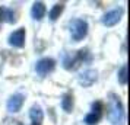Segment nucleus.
Listing matches in <instances>:
<instances>
[{"instance_id":"39448f33","label":"nucleus","mask_w":130,"mask_h":125,"mask_svg":"<svg viewBox=\"0 0 130 125\" xmlns=\"http://www.w3.org/2000/svg\"><path fill=\"white\" fill-rule=\"evenodd\" d=\"M101 116H102V103H101V102H95V103H92L91 112L85 116V124L86 125L98 124Z\"/></svg>"},{"instance_id":"f8f14e48","label":"nucleus","mask_w":130,"mask_h":125,"mask_svg":"<svg viewBox=\"0 0 130 125\" xmlns=\"http://www.w3.org/2000/svg\"><path fill=\"white\" fill-rule=\"evenodd\" d=\"M61 109L64 112L70 113L73 109V95L72 93H64L61 97Z\"/></svg>"},{"instance_id":"0eeeda50","label":"nucleus","mask_w":130,"mask_h":125,"mask_svg":"<svg viewBox=\"0 0 130 125\" xmlns=\"http://www.w3.org/2000/svg\"><path fill=\"white\" fill-rule=\"evenodd\" d=\"M121 16H123V9H114V10L107 12L101 20H102V25H105V26H114L120 22Z\"/></svg>"},{"instance_id":"9d476101","label":"nucleus","mask_w":130,"mask_h":125,"mask_svg":"<svg viewBox=\"0 0 130 125\" xmlns=\"http://www.w3.org/2000/svg\"><path fill=\"white\" fill-rule=\"evenodd\" d=\"M29 119L32 125H42L44 121V112L40 105H32L29 109Z\"/></svg>"},{"instance_id":"7ed1b4c3","label":"nucleus","mask_w":130,"mask_h":125,"mask_svg":"<svg viewBox=\"0 0 130 125\" xmlns=\"http://www.w3.org/2000/svg\"><path fill=\"white\" fill-rule=\"evenodd\" d=\"M85 55H88V49H80L76 54L66 55L63 60V67L66 70H75L85 61Z\"/></svg>"},{"instance_id":"6e6552de","label":"nucleus","mask_w":130,"mask_h":125,"mask_svg":"<svg viewBox=\"0 0 130 125\" xmlns=\"http://www.w3.org/2000/svg\"><path fill=\"white\" fill-rule=\"evenodd\" d=\"M25 36H26V34H25L24 28H19V29L13 31L9 35V39H7L9 45H12L15 48H22L25 45Z\"/></svg>"},{"instance_id":"f03ea898","label":"nucleus","mask_w":130,"mask_h":125,"mask_svg":"<svg viewBox=\"0 0 130 125\" xmlns=\"http://www.w3.org/2000/svg\"><path fill=\"white\" fill-rule=\"evenodd\" d=\"M70 35L75 42L82 41L88 35V22L85 19H73L70 22Z\"/></svg>"},{"instance_id":"4468645a","label":"nucleus","mask_w":130,"mask_h":125,"mask_svg":"<svg viewBox=\"0 0 130 125\" xmlns=\"http://www.w3.org/2000/svg\"><path fill=\"white\" fill-rule=\"evenodd\" d=\"M118 82H120V84H123V86L127 83V66H123L118 70Z\"/></svg>"},{"instance_id":"20e7f679","label":"nucleus","mask_w":130,"mask_h":125,"mask_svg":"<svg viewBox=\"0 0 130 125\" xmlns=\"http://www.w3.org/2000/svg\"><path fill=\"white\" fill-rule=\"evenodd\" d=\"M54 67H56V61H54L53 58H48V57H45V58H41L37 61L35 64V71L38 76H41V77H45L47 74H50V73L54 70Z\"/></svg>"},{"instance_id":"f257e3e1","label":"nucleus","mask_w":130,"mask_h":125,"mask_svg":"<svg viewBox=\"0 0 130 125\" xmlns=\"http://www.w3.org/2000/svg\"><path fill=\"white\" fill-rule=\"evenodd\" d=\"M107 116L111 124H121L124 121V108L116 93L108 95V106H107Z\"/></svg>"},{"instance_id":"1a4fd4ad","label":"nucleus","mask_w":130,"mask_h":125,"mask_svg":"<svg viewBox=\"0 0 130 125\" xmlns=\"http://www.w3.org/2000/svg\"><path fill=\"white\" fill-rule=\"evenodd\" d=\"M79 83L82 84L83 87H89V86H92V84L96 82V71L95 70H85L83 73L79 74Z\"/></svg>"},{"instance_id":"ddd939ff","label":"nucleus","mask_w":130,"mask_h":125,"mask_svg":"<svg viewBox=\"0 0 130 125\" xmlns=\"http://www.w3.org/2000/svg\"><path fill=\"white\" fill-rule=\"evenodd\" d=\"M63 9H64V5L63 3H57V5H54L53 9L48 12V18H50V20H57V19L60 18V15H61V12H63Z\"/></svg>"},{"instance_id":"9b49d317","label":"nucleus","mask_w":130,"mask_h":125,"mask_svg":"<svg viewBox=\"0 0 130 125\" xmlns=\"http://www.w3.org/2000/svg\"><path fill=\"white\" fill-rule=\"evenodd\" d=\"M31 16L35 20H41L45 16V5L42 2H35L31 7Z\"/></svg>"},{"instance_id":"423d86ee","label":"nucleus","mask_w":130,"mask_h":125,"mask_svg":"<svg viewBox=\"0 0 130 125\" xmlns=\"http://www.w3.org/2000/svg\"><path fill=\"white\" fill-rule=\"evenodd\" d=\"M24 102H25V96L22 95V93H15V95H12L10 97H9L7 103H6L7 111H9L10 113L19 112L21 108H22V105H24Z\"/></svg>"}]
</instances>
